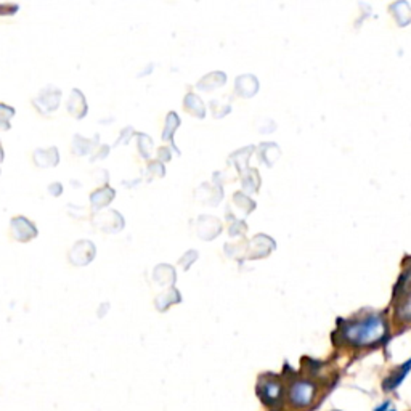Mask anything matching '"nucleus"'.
Here are the masks:
<instances>
[{
	"label": "nucleus",
	"mask_w": 411,
	"mask_h": 411,
	"mask_svg": "<svg viewBox=\"0 0 411 411\" xmlns=\"http://www.w3.org/2000/svg\"><path fill=\"white\" fill-rule=\"evenodd\" d=\"M281 397V386L275 381H267L264 384V392H262V402L267 405H274L276 400Z\"/></svg>",
	"instance_id": "obj_4"
},
{
	"label": "nucleus",
	"mask_w": 411,
	"mask_h": 411,
	"mask_svg": "<svg viewBox=\"0 0 411 411\" xmlns=\"http://www.w3.org/2000/svg\"><path fill=\"white\" fill-rule=\"evenodd\" d=\"M392 411H394V410H392Z\"/></svg>",
	"instance_id": "obj_7"
},
{
	"label": "nucleus",
	"mask_w": 411,
	"mask_h": 411,
	"mask_svg": "<svg viewBox=\"0 0 411 411\" xmlns=\"http://www.w3.org/2000/svg\"><path fill=\"white\" fill-rule=\"evenodd\" d=\"M343 334L345 341L357 347L373 345L386 336V323L382 322V318L373 317L359 323L347 324Z\"/></svg>",
	"instance_id": "obj_1"
},
{
	"label": "nucleus",
	"mask_w": 411,
	"mask_h": 411,
	"mask_svg": "<svg viewBox=\"0 0 411 411\" xmlns=\"http://www.w3.org/2000/svg\"><path fill=\"white\" fill-rule=\"evenodd\" d=\"M410 371H411V359L407 363H403L398 370H395L392 375L389 376L386 381H384V384H382L384 391H392V389H397L400 384H402L403 379L407 378Z\"/></svg>",
	"instance_id": "obj_3"
},
{
	"label": "nucleus",
	"mask_w": 411,
	"mask_h": 411,
	"mask_svg": "<svg viewBox=\"0 0 411 411\" xmlns=\"http://www.w3.org/2000/svg\"><path fill=\"white\" fill-rule=\"evenodd\" d=\"M389 405H391V403L386 402L384 405H381V407H378L375 411H387L389 410Z\"/></svg>",
	"instance_id": "obj_6"
},
{
	"label": "nucleus",
	"mask_w": 411,
	"mask_h": 411,
	"mask_svg": "<svg viewBox=\"0 0 411 411\" xmlns=\"http://www.w3.org/2000/svg\"><path fill=\"white\" fill-rule=\"evenodd\" d=\"M315 397L313 384L307 381H296L291 386L290 398L296 407H308Z\"/></svg>",
	"instance_id": "obj_2"
},
{
	"label": "nucleus",
	"mask_w": 411,
	"mask_h": 411,
	"mask_svg": "<svg viewBox=\"0 0 411 411\" xmlns=\"http://www.w3.org/2000/svg\"><path fill=\"white\" fill-rule=\"evenodd\" d=\"M397 315L403 322H410L411 320V292L407 294V297L403 296V301L400 302V306L397 308Z\"/></svg>",
	"instance_id": "obj_5"
}]
</instances>
